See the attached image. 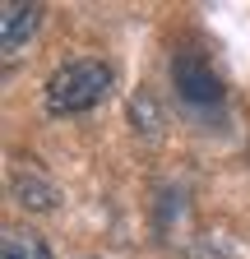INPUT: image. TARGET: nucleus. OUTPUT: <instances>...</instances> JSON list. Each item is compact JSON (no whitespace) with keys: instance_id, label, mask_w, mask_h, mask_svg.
Listing matches in <instances>:
<instances>
[{"instance_id":"1","label":"nucleus","mask_w":250,"mask_h":259,"mask_svg":"<svg viewBox=\"0 0 250 259\" xmlns=\"http://www.w3.org/2000/svg\"><path fill=\"white\" fill-rule=\"evenodd\" d=\"M111 93V70L102 60H65L60 70L47 79V111L51 116H79L93 111Z\"/></svg>"},{"instance_id":"3","label":"nucleus","mask_w":250,"mask_h":259,"mask_svg":"<svg viewBox=\"0 0 250 259\" xmlns=\"http://www.w3.org/2000/svg\"><path fill=\"white\" fill-rule=\"evenodd\" d=\"M37 23H42V10L37 5L5 0V5H0V51H5V56H19L28 47V37L37 32Z\"/></svg>"},{"instance_id":"4","label":"nucleus","mask_w":250,"mask_h":259,"mask_svg":"<svg viewBox=\"0 0 250 259\" xmlns=\"http://www.w3.org/2000/svg\"><path fill=\"white\" fill-rule=\"evenodd\" d=\"M0 259H51V245L37 232H5Z\"/></svg>"},{"instance_id":"2","label":"nucleus","mask_w":250,"mask_h":259,"mask_svg":"<svg viewBox=\"0 0 250 259\" xmlns=\"http://www.w3.org/2000/svg\"><path fill=\"white\" fill-rule=\"evenodd\" d=\"M172 79H176V93L185 102H218L223 97V79L213 74V65L199 51H181L172 60Z\"/></svg>"}]
</instances>
